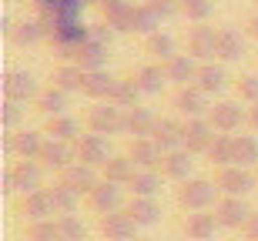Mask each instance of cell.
Instances as JSON below:
<instances>
[{"instance_id": "9", "label": "cell", "mask_w": 258, "mask_h": 241, "mask_svg": "<svg viewBox=\"0 0 258 241\" xmlns=\"http://www.w3.org/2000/svg\"><path fill=\"white\" fill-rule=\"evenodd\" d=\"M174 111H178V117H208L211 111V97L201 91L198 84H188V87H178L174 91Z\"/></svg>"}, {"instance_id": "12", "label": "cell", "mask_w": 258, "mask_h": 241, "mask_svg": "<svg viewBox=\"0 0 258 241\" xmlns=\"http://www.w3.org/2000/svg\"><path fill=\"white\" fill-rule=\"evenodd\" d=\"M184 121V147L191 151V154H201L205 157V151H208V144L215 141V124H211L208 117H181Z\"/></svg>"}, {"instance_id": "46", "label": "cell", "mask_w": 258, "mask_h": 241, "mask_svg": "<svg viewBox=\"0 0 258 241\" xmlns=\"http://www.w3.org/2000/svg\"><path fill=\"white\" fill-rule=\"evenodd\" d=\"M235 91H238V101L258 104V74H241L238 84H235Z\"/></svg>"}, {"instance_id": "10", "label": "cell", "mask_w": 258, "mask_h": 241, "mask_svg": "<svg viewBox=\"0 0 258 241\" xmlns=\"http://www.w3.org/2000/svg\"><path fill=\"white\" fill-rule=\"evenodd\" d=\"M208 121L221 134H235L241 124H248V111H241V101H218V104H211Z\"/></svg>"}, {"instance_id": "51", "label": "cell", "mask_w": 258, "mask_h": 241, "mask_svg": "<svg viewBox=\"0 0 258 241\" xmlns=\"http://www.w3.org/2000/svg\"><path fill=\"white\" fill-rule=\"evenodd\" d=\"M34 4H37V7H44V4H47V0H34Z\"/></svg>"}, {"instance_id": "15", "label": "cell", "mask_w": 258, "mask_h": 241, "mask_svg": "<svg viewBox=\"0 0 258 241\" xmlns=\"http://www.w3.org/2000/svg\"><path fill=\"white\" fill-rule=\"evenodd\" d=\"M195 157H198V154H191L188 147H178V151H168L158 171H161L164 178H168V181L181 184V181H188V178H195Z\"/></svg>"}, {"instance_id": "23", "label": "cell", "mask_w": 258, "mask_h": 241, "mask_svg": "<svg viewBox=\"0 0 258 241\" xmlns=\"http://www.w3.org/2000/svg\"><path fill=\"white\" fill-rule=\"evenodd\" d=\"M84 77H87V70L81 67L77 60H64V64L54 67L50 84L60 87V91H67V94H81V91H84Z\"/></svg>"}, {"instance_id": "32", "label": "cell", "mask_w": 258, "mask_h": 241, "mask_svg": "<svg viewBox=\"0 0 258 241\" xmlns=\"http://www.w3.org/2000/svg\"><path fill=\"white\" fill-rule=\"evenodd\" d=\"M67 101H71V94L67 91H60V87H44L37 94V101H34V111L44 117H57V114H67Z\"/></svg>"}, {"instance_id": "42", "label": "cell", "mask_w": 258, "mask_h": 241, "mask_svg": "<svg viewBox=\"0 0 258 241\" xmlns=\"http://www.w3.org/2000/svg\"><path fill=\"white\" fill-rule=\"evenodd\" d=\"M27 241H64V238H60V224L54 221V218L30 221L27 224Z\"/></svg>"}, {"instance_id": "31", "label": "cell", "mask_w": 258, "mask_h": 241, "mask_svg": "<svg viewBox=\"0 0 258 241\" xmlns=\"http://www.w3.org/2000/svg\"><path fill=\"white\" fill-rule=\"evenodd\" d=\"M107 57H111V44H104V40H97V37H87L81 54H77V64L84 70H104Z\"/></svg>"}, {"instance_id": "43", "label": "cell", "mask_w": 258, "mask_h": 241, "mask_svg": "<svg viewBox=\"0 0 258 241\" xmlns=\"http://www.w3.org/2000/svg\"><path fill=\"white\" fill-rule=\"evenodd\" d=\"M215 0H181V17H188L191 24H208Z\"/></svg>"}, {"instance_id": "2", "label": "cell", "mask_w": 258, "mask_h": 241, "mask_svg": "<svg viewBox=\"0 0 258 241\" xmlns=\"http://www.w3.org/2000/svg\"><path fill=\"white\" fill-rule=\"evenodd\" d=\"M44 164L40 161H14L10 164V171L7 178H4V184H7V191L10 194H30V191H37V188H44Z\"/></svg>"}, {"instance_id": "35", "label": "cell", "mask_w": 258, "mask_h": 241, "mask_svg": "<svg viewBox=\"0 0 258 241\" xmlns=\"http://www.w3.org/2000/svg\"><path fill=\"white\" fill-rule=\"evenodd\" d=\"M144 50H148V57L158 60V64H168V60L178 54V40L168 34V30H158L151 37H144Z\"/></svg>"}, {"instance_id": "29", "label": "cell", "mask_w": 258, "mask_h": 241, "mask_svg": "<svg viewBox=\"0 0 258 241\" xmlns=\"http://www.w3.org/2000/svg\"><path fill=\"white\" fill-rule=\"evenodd\" d=\"M161 181H164V174L158 168H138V174L127 184V191H131V198H158L161 194Z\"/></svg>"}, {"instance_id": "33", "label": "cell", "mask_w": 258, "mask_h": 241, "mask_svg": "<svg viewBox=\"0 0 258 241\" xmlns=\"http://www.w3.org/2000/svg\"><path fill=\"white\" fill-rule=\"evenodd\" d=\"M44 134L54 137V141H67V144H77V137H81V121L71 114H57V117H47V124H44Z\"/></svg>"}, {"instance_id": "36", "label": "cell", "mask_w": 258, "mask_h": 241, "mask_svg": "<svg viewBox=\"0 0 258 241\" xmlns=\"http://www.w3.org/2000/svg\"><path fill=\"white\" fill-rule=\"evenodd\" d=\"M101 174H104V181H114V184H131V178L138 174V164L131 161V154H111V161L101 168Z\"/></svg>"}, {"instance_id": "8", "label": "cell", "mask_w": 258, "mask_h": 241, "mask_svg": "<svg viewBox=\"0 0 258 241\" xmlns=\"http://www.w3.org/2000/svg\"><path fill=\"white\" fill-rule=\"evenodd\" d=\"M124 184H114V181H104L101 178V184H97L94 191L87 194V208L94 214H107V211H121V208H127L124 201Z\"/></svg>"}, {"instance_id": "50", "label": "cell", "mask_w": 258, "mask_h": 241, "mask_svg": "<svg viewBox=\"0 0 258 241\" xmlns=\"http://www.w3.org/2000/svg\"><path fill=\"white\" fill-rule=\"evenodd\" d=\"M248 127L258 131V104H248Z\"/></svg>"}, {"instance_id": "1", "label": "cell", "mask_w": 258, "mask_h": 241, "mask_svg": "<svg viewBox=\"0 0 258 241\" xmlns=\"http://www.w3.org/2000/svg\"><path fill=\"white\" fill-rule=\"evenodd\" d=\"M218 184L208 178H188L174 188V201L181 211H211V204L218 201Z\"/></svg>"}, {"instance_id": "26", "label": "cell", "mask_w": 258, "mask_h": 241, "mask_svg": "<svg viewBox=\"0 0 258 241\" xmlns=\"http://www.w3.org/2000/svg\"><path fill=\"white\" fill-rule=\"evenodd\" d=\"M127 154H131V161L138 168H161V161H164V151L158 147L154 137H131Z\"/></svg>"}, {"instance_id": "18", "label": "cell", "mask_w": 258, "mask_h": 241, "mask_svg": "<svg viewBox=\"0 0 258 241\" xmlns=\"http://www.w3.org/2000/svg\"><path fill=\"white\" fill-rule=\"evenodd\" d=\"M151 137L158 141V147H161L164 154L178 151V147H184V121H178V117H158Z\"/></svg>"}, {"instance_id": "13", "label": "cell", "mask_w": 258, "mask_h": 241, "mask_svg": "<svg viewBox=\"0 0 258 241\" xmlns=\"http://www.w3.org/2000/svg\"><path fill=\"white\" fill-rule=\"evenodd\" d=\"M184 50L191 54L195 60H218L215 50H218V30L208 27V24H198V27L188 30V44Z\"/></svg>"}, {"instance_id": "19", "label": "cell", "mask_w": 258, "mask_h": 241, "mask_svg": "<svg viewBox=\"0 0 258 241\" xmlns=\"http://www.w3.org/2000/svg\"><path fill=\"white\" fill-rule=\"evenodd\" d=\"M60 178H64V181L71 184L77 194H81V198H87V194H91L97 184H101V178H104V174L97 171V168H91V164L74 161L71 168H67V171H60Z\"/></svg>"}, {"instance_id": "3", "label": "cell", "mask_w": 258, "mask_h": 241, "mask_svg": "<svg viewBox=\"0 0 258 241\" xmlns=\"http://www.w3.org/2000/svg\"><path fill=\"white\" fill-rule=\"evenodd\" d=\"M215 184H218V191H221V194L248 198L251 191H258V174H251V168L228 164V168H218V174H215Z\"/></svg>"}, {"instance_id": "40", "label": "cell", "mask_w": 258, "mask_h": 241, "mask_svg": "<svg viewBox=\"0 0 258 241\" xmlns=\"http://www.w3.org/2000/svg\"><path fill=\"white\" fill-rule=\"evenodd\" d=\"M235 164L238 168H258V137L255 134H235Z\"/></svg>"}, {"instance_id": "21", "label": "cell", "mask_w": 258, "mask_h": 241, "mask_svg": "<svg viewBox=\"0 0 258 241\" xmlns=\"http://www.w3.org/2000/svg\"><path fill=\"white\" fill-rule=\"evenodd\" d=\"M195 84H198L208 97H215V94H221V91L228 87V70H225V64H221V60H201Z\"/></svg>"}, {"instance_id": "44", "label": "cell", "mask_w": 258, "mask_h": 241, "mask_svg": "<svg viewBox=\"0 0 258 241\" xmlns=\"http://www.w3.org/2000/svg\"><path fill=\"white\" fill-rule=\"evenodd\" d=\"M57 224H60V238L64 241H87V224L77 214H60Z\"/></svg>"}, {"instance_id": "11", "label": "cell", "mask_w": 258, "mask_h": 241, "mask_svg": "<svg viewBox=\"0 0 258 241\" xmlns=\"http://www.w3.org/2000/svg\"><path fill=\"white\" fill-rule=\"evenodd\" d=\"M251 208L245 198H235V194H221L218 201H215V218H218L221 228H245L251 218Z\"/></svg>"}, {"instance_id": "6", "label": "cell", "mask_w": 258, "mask_h": 241, "mask_svg": "<svg viewBox=\"0 0 258 241\" xmlns=\"http://www.w3.org/2000/svg\"><path fill=\"white\" fill-rule=\"evenodd\" d=\"M40 94V84L37 77L24 67H14L4 74V97L7 101H20V104H30V101H37Z\"/></svg>"}, {"instance_id": "16", "label": "cell", "mask_w": 258, "mask_h": 241, "mask_svg": "<svg viewBox=\"0 0 258 241\" xmlns=\"http://www.w3.org/2000/svg\"><path fill=\"white\" fill-rule=\"evenodd\" d=\"M218 228L221 224L215 218V211H184V218H181V231L191 241H211Z\"/></svg>"}, {"instance_id": "20", "label": "cell", "mask_w": 258, "mask_h": 241, "mask_svg": "<svg viewBox=\"0 0 258 241\" xmlns=\"http://www.w3.org/2000/svg\"><path fill=\"white\" fill-rule=\"evenodd\" d=\"M248 54V44H245V34L235 27H221L218 30V50H215V57L221 64H235Z\"/></svg>"}, {"instance_id": "47", "label": "cell", "mask_w": 258, "mask_h": 241, "mask_svg": "<svg viewBox=\"0 0 258 241\" xmlns=\"http://www.w3.org/2000/svg\"><path fill=\"white\" fill-rule=\"evenodd\" d=\"M144 4H148L161 20H171V17L181 14V0H144Z\"/></svg>"}, {"instance_id": "37", "label": "cell", "mask_w": 258, "mask_h": 241, "mask_svg": "<svg viewBox=\"0 0 258 241\" xmlns=\"http://www.w3.org/2000/svg\"><path fill=\"white\" fill-rule=\"evenodd\" d=\"M235 134H215V141L208 144V151H205V161L215 164V168H228V164H235V141H231Z\"/></svg>"}, {"instance_id": "45", "label": "cell", "mask_w": 258, "mask_h": 241, "mask_svg": "<svg viewBox=\"0 0 258 241\" xmlns=\"http://www.w3.org/2000/svg\"><path fill=\"white\" fill-rule=\"evenodd\" d=\"M0 124H4V131H20V124H24V104H20V101H7V97H4V107H0Z\"/></svg>"}, {"instance_id": "4", "label": "cell", "mask_w": 258, "mask_h": 241, "mask_svg": "<svg viewBox=\"0 0 258 241\" xmlns=\"http://www.w3.org/2000/svg\"><path fill=\"white\" fill-rule=\"evenodd\" d=\"M87 131L94 134H124V107L111 104V101H97L87 111Z\"/></svg>"}, {"instance_id": "34", "label": "cell", "mask_w": 258, "mask_h": 241, "mask_svg": "<svg viewBox=\"0 0 258 241\" xmlns=\"http://www.w3.org/2000/svg\"><path fill=\"white\" fill-rule=\"evenodd\" d=\"M114 84H117V77H111L107 74V67L104 70H87V77H84V91L81 94L84 97H91V101H111V91H114Z\"/></svg>"}, {"instance_id": "25", "label": "cell", "mask_w": 258, "mask_h": 241, "mask_svg": "<svg viewBox=\"0 0 258 241\" xmlns=\"http://www.w3.org/2000/svg\"><path fill=\"white\" fill-rule=\"evenodd\" d=\"M44 141H47V134H44V131H30V127H20L17 137H14V157H20V161H40Z\"/></svg>"}, {"instance_id": "52", "label": "cell", "mask_w": 258, "mask_h": 241, "mask_svg": "<svg viewBox=\"0 0 258 241\" xmlns=\"http://www.w3.org/2000/svg\"><path fill=\"white\" fill-rule=\"evenodd\" d=\"M131 241H151V238H131Z\"/></svg>"}, {"instance_id": "38", "label": "cell", "mask_w": 258, "mask_h": 241, "mask_svg": "<svg viewBox=\"0 0 258 241\" xmlns=\"http://www.w3.org/2000/svg\"><path fill=\"white\" fill-rule=\"evenodd\" d=\"M47 191H50V201H54V211H57V214H74V211H77L81 194H77L74 188L64 181V178H57V181L50 184Z\"/></svg>"}, {"instance_id": "39", "label": "cell", "mask_w": 258, "mask_h": 241, "mask_svg": "<svg viewBox=\"0 0 258 241\" xmlns=\"http://www.w3.org/2000/svg\"><path fill=\"white\" fill-rule=\"evenodd\" d=\"M141 87H138V81L134 77H117V84H114V91H111V104H117V107H138L141 104Z\"/></svg>"}, {"instance_id": "49", "label": "cell", "mask_w": 258, "mask_h": 241, "mask_svg": "<svg viewBox=\"0 0 258 241\" xmlns=\"http://www.w3.org/2000/svg\"><path fill=\"white\" fill-rule=\"evenodd\" d=\"M245 34H248V37H251V40L258 44V14H255V17L248 20V27H245Z\"/></svg>"}, {"instance_id": "22", "label": "cell", "mask_w": 258, "mask_h": 241, "mask_svg": "<svg viewBox=\"0 0 258 241\" xmlns=\"http://www.w3.org/2000/svg\"><path fill=\"white\" fill-rule=\"evenodd\" d=\"M10 40H14L17 47H37V44H44V40H47V24H44V17L37 14V17L17 20V27H14Z\"/></svg>"}, {"instance_id": "7", "label": "cell", "mask_w": 258, "mask_h": 241, "mask_svg": "<svg viewBox=\"0 0 258 241\" xmlns=\"http://www.w3.org/2000/svg\"><path fill=\"white\" fill-rule=\"evenodd\" d=\"M97 231H101L104 241H131V238H138L134 234L138 231V221L127 214V208H121V211L97 214Z\"/></svg>"}, {"instance_id": "48", "label": "cell", "mask_w": 258, "mask_h": 241, "mask_svg": "<svg viewBox=\"0 0 258 241\" xmlns=\"http://www.w3.org/2000/svg\"><path fill=\"white\" fill-rule=\"evenodd\" d=\"M241 231H245V238H248V241H258V211L248 218V224H245Z\"/></svg>"}, {"instance_id": "53", "label": "cell", "mask_w": 258, "mask_h": 241, "mask_svg": "<svg viewBox=\"0 0 258 241\" xmlns=\"http://www.w3.org/2000/svg\"><path fill=\"white\" fill-rule=\"evenodd\" d=\"M188 241H191V238H188Z\"/></svg>"}, {"instance_id": "28", "label": "cell", "mask_w": 258, "mask_h": 241, "mask_svg": "<svg viewBox=\"0 0 258 241\" xmlns=\"http://www.w3.org/2000/svg\"><path fill=\"white\" fill-rule=\"evenodd\" d=\"M154 121H158V114H154L151 107H127L124 111V134L127 137H151L154 131Z\"/></svg>"}, {"instance_id": "30", "label": "cell", "mask_w": 258, "mask_h": 241, "mask_svg": "<svg viewBox=\"0 0 258 241\" xmlns=\"http://www.w3.org/2000/svg\"><path fill=\"white\" fill-rule=\"evenodd\" d=\"M134 81H138V87H141V94H161L164 84H171V81H168L164 64H158V60H151V64L138 67V70H134Z\"/></svg>"}, {"instance_id": "14", "label": "cell", "mask_w": 258, "mask_h": 241, "mask_svg": "<svg viewBox=\"0 0 258 241\" xmlns=\"http://www.w3.org/2000/svg\"><path fill=\"white\" fill-rule=\"evenodd\" d=\"M17 214L27 218V224L30 221H44V218H50V214H57L54 211V201H50V191L47 188H37V191H30V194H20Z\"/></svg>"}, {"instance_id": "41", "label": "cell", "mask_w": 258, "mask_h": 241, "mask_svg": "<svg viewBox=\"0 0 258 241\" xmlns=\"http://www.w3.org/2000/svg\"><path fill=\"white\" fill-rule=\"evenodd\" d=\"M161 30V17L154 14L148 4H138V10H134V24H131V34H138V37H151V34H158Z\"/></svg>"}, {"instance_id": "17", "label": "cell", "mask_w": 258, "mask_h": 241, "mask_svg": "<svg viewBox=\"0 0 258 241\" xmlns=\"http://www.w3.org/2000/svg\"><path fill=\"white\" fill-rule=\"evenodd\" d=\"M77 161V151L74 144H67V141H54V137H47L44 141V151H40V164L47 168V171H67L71 164Z\"/></svg>"}, {"instance_id": "24", "label": "cell", "mask_w": 258, "mask_h": 241, "mask_svg": "<svg viewBox=\"0 0 258 241\" xmlns=\"http://www.w3.org/2000/svg\"><path fill=\"white\" fill-rule=\"evenodd\" d=\"M198 67H201V60H195L188 50L184 54H174L168 64H164V70H168V81L178 87H188L195 84V77H198Z\"/></svg>"}, {"instance_id": "27", "label": "cell", "mask_w": 258, "mask_h": 241, "mask_svg": "<svg viewBox=\"0 0 258 241\" xmlns=\"http://www.w3.org/2000/svg\"><path fill=\"white\" fill-rule=\"evenodd\" d=\"M127 214L138 221V228H154V224H161V218H164L158 198H131V201H127Z\"/></svg>"}, {"instance_id": "5", "label": "cell", "mask_w": 258, "mask_h": 241, "mask_svg": "<svg viewBox=\"0 0 258 241\" xmlns=\"http://www.w3.org/2000/svg\"><path fill=\"white\" fill-rule=\"evenodd\" d=\"M74 151H77V161L81 164H91V168H104L107 161H111V141H107V134H94V131H87V134H81L77 137V144H74Z\"/></svg>"}]
</instances>
